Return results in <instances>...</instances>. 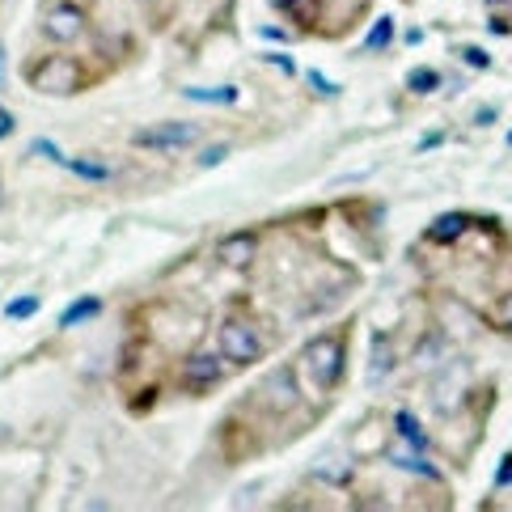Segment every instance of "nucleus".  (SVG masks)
<instances>
[{"label": "nucleus", "instance_id": "obj_18", "mask_svg": "<svg viewBox=\"0 0 512 512\" xmlns=\"http://www.w3.org/2000/svg\"><path fill=\"white\" fill-rule=\"evenodd\" d=\"M491 322H496L500 331H512V292H504V297L491 305Z\"/></svg>", "mask_w": 512, "mask_h": 512}, {"label": "nucleus", "instance_id": "obj_6", "mask_svg": "<svg viewBox=\"0 0 512 512\" xmlns=\"http://www.w3.org/2000/svg\"><path fill=\"white\" fill-rule=\"evenodd\" d=\"M85 26H89V17H85V9L81 5H68V0H60V5H51L47 13H43V22H39V30L47 34L51 43H77L81 34H85Z\"/></svg>", "mask_w": 512, "mask_h": 512}, {"label": "nucleus", "instance_id": "obj_12", "mask_svg": "<svg viewBox=\"0 0 512 512\" xmlns=\"http://www.w3.org/2000/svg\"><path fill=\"white\" fill-rule=\"evenodd\" d=\"M98 314H102V301L98 297H81V301H72L60 314V326H64V331H72V326H81V322L98 318Z\"/></svg>", "mask_w": 512, "mask_h": 512}, {"label": "nucleus", "instance_id": "obj_10", "mask_svg": "<svg viewBox=\"0 0 512 512\" xmlns=\"http://www.w3.org/2000/svg\"><path fill=\"white\" fill-rule=\"evenodd\" d=\"M64 170H72L81 182H98V187H102V182H115V170L106 166V161L89 157V153H85V157H68V161H64Z\"/></svg>", "mask_w": 512, "mask_h": 512}, {"label": "nucleus", "instance_id": "obj_3", "mask_svg": "<svg viewBox=\"0 0 512 512\" xmlns=\"http://www.w3.org/2000/svg\"><path fill=\"white\" fill-rule=\"evenodd\" d=\"M216 347H221V356L237 369H246V364H259L267 343L259 339V331L246 322V318H225L221 331H216Z\"/></svg>", "mask_w": 512, "mask_h": 512}, {"label": "nucleus", "instance_id": "obj_31", "mask_svg": "<svg viewBox=\"0 0 512 512\" xmlns=\"http://www.w3.org/2000/svg\"><path fill=\"white\" fill-rule=\"evenodd\" d=\"M508 144H512V132H508Z\"/></svg>", "mask_w": 512, "mask_h": 512}, {"label": "nucleus", "instance_id": "obj_25", "mask_svg": "<svg viewBox=\"0 0 512 512\" xmlns=\"http://www.w3.org/2000/svg\"><path fill=\"white\" fill-rule=\"evenodd\" d=\"M13 127H17L13 111H5V106H0V140H9V136H13Z\"/></svg>", "mask_w": 512, "mask_h": 512}, {"label": "nucleus", "instance_id": "obj_14", "mask_svg": "<svg viewBox=\"0 0 512 512\" xmlns=\"http://www.w3.org/2000/svg\"><path fill=\"white\" fill-rule=\"evenodd\" d=\"M407 89L411 94H436V89H441V72L436 68H411L407 72Z\"/></svg>", "mask_w": 512, "mask_h": 512}, {"label": "nucleus", "instance_id": "obj_2", "mask_svg": "<svg viewBox=\"0 0 512 512\" xmlns=\"http://www.w3.org/2000/svg\"><path fill=\"white\" fill-rule=\"evenodd\" d=\"M26 81L34 94H51V98H72L85 89V72L72 56H43L39 64L26 68Z\"/></svg>", "mask_w": 512, "mask_h": 512}, {"label": "nucleus", "instance_id": "obj_26", "mask_svg": "<svg viewBox=\"0 0 512 512\" xmlns=\"http://www.w3.org/2000/svg\"><path fill=\"white\" fill-rule=\"evenodd\" d=\"M276 9H284V13H292V17H301V9L309 5V0H271Z\"/></svg>", "mask_w": 512, "mask_h": 512}, {"label": "nucleus", "instance_id": "obj_29", "mask_svg": "<svg viewBox=\"0 0 512 512\" xmlns=\"http://www.w3.org/2000/svg\"><path fill=\"white\" fill-rule=\"evenodd\" d=\"M483 5H508V0H483Z\"/></svg>", "mask_w": 512, "mask_h": 512}, {"label": "nucleus", "instance_id": "obj_1", "mask_svg": "<svg viewBox=\"0 0 512 512\" xmlns=\"http://www.w3.org/2000/svg\"><path fill=\"white\" fill-rule=\"evenodd\" d=\"M305 377L314 381L318 394H331L339 381H343V369H347V343H343V331H331V335H318L314 343L305 347Z\"/></svg>", "mask_w": 512, "mask_h": 512}, {"label": "nucleus", "instance_id": "obj_9", "mask_svg": "<svg viewBox=\"0 0 512 512\" xmlns=\"http://www.w3.org/2000/svg\"><path fill=\"white\" fill-rule=\"evenodd\" d=\"M470 233V216H462V212H445V216H436V221L428 225V242H436V246H453V242H462V237Z\"/></svg>", "mask_w": 512, "mask_h": 512}, {"label": "nucleus", "instance_id": "obj_7", "mask_svg": "<svg viewBox=\"0 0 512 512\" xmlns=\"http://www.w3.org/2000/svg\"><path fill=\"white\" fill-rule=\"evenodd\" d=\"M428 449H419V445H411V441H402V436L394 432L390 436V441H386V457H390V462L398 466V470H411V474H424V479H441V470H436L432 462H428V457H424Z\"/></svg>", "mask_w": 512, "mask_h": 512}, {"label": "nucleus", "instance_id": "obj_17", "mask_svg": "<svg viewBox=\"0 0 512 512\" xmlns=\"http://www.w3.org/2000/svg\"><path fill=\"white\" fill-rule=\"evenodd\" d=\"M5 314H9L13 322H26V318H34V314H39V297H17V301H9Z\"/></svg>", "mask_w": 512, "mask_h": 512}, {"label": "nucleus", "instance_id": "obj_30", "mask_svg": "<svg viewBox=\"0 0 512 512\" xmlns=\"http://www.w3.org/2000/svg\"><path fill=\"white\" fill-rule=\"evenodd\" d=\"M0 204H5V187H0Z\"/></svg>", "mask_w": 512, "mask_h": 512}, {"label": "nucleus", "instance_id": "obj_24", "mask_svg": "<svg viewBox=\"0 0 512 512\" xmlns=\"http://www.w3.org/2000/svg\"><path fill=\"white\" fill-rule=\"evenodd\" d=\"M496 487H500V491L512 487V457H504V462H500V470H496Z\"/></svg>", "mask_w": 512, "mask_h": 512}, {"label": "nucleus", "instance_id": "obj_8", "mask_svg": "<svg viewBox=\"0 0 512 512\" xmlns=\"http://www.w3.org/2000/svg\"><path fill=\"white\" fill-rule=\"evenodd\" d=\"M259 254V237L254 233H229V237H221L216 242V263L221 267H250V259Z\"/></svg>", "mask_w": 512, "mask_h": 512}, {"label": "nucleus", "instance_id": "obj_15", "mask_svg": "<svg viewBox=\"0 0 512 512\" xmlns=\"http://www.w3.org/2000/svg\"><path fill=\"white\" fill-rule=\"evenodd\" d=\"M394 43V17H377V26L369 30V39H364V51H381Z\"/></svg>", "mask_w": 512, "mask_h": 512}, {"label": "nucleus", "instance_id": "obj_5", "mask_svg": "<svg viewBox=\"0 0 512 512\" xmlns=\"http://www.w3.org/2000/svg\"><path fill=\"white\" fill-rule=\"evenodd\" d=\"M225 356H216V352H195L182 360V369H178V386L182 390H191V394H204L212 386H221L225 381Z\"/></svg>", "mask_w": 512, "mask_h": 512}, {"label": "nucleus", "instance_id": "obj_27", "mask_svg": "<svg viewBox=\"0 0 512 512\" xmlns=\"http://www.w3.org/2000/svg\"><path fill=\"white\" fill-rule=\"evenodd\" d=\"M474 119H479V123H496V106H487V111H479Z\"/></svg>", "mask_w": 512, "mask_h": 512}, {"label": "nucleus", "instance_id": "obj_13", "mask_svg": "<svg viewBox=\"0 0 512 512\" xmlns=\"http://www.w3.org/2000/svg\"><path fill=\"white\" fill-rule=\"evenodd\" d=\"M394 428H398L402 441H411V445H419V449H428V432H424V424H419L411 411H398V415H394Z\"/></svg>", "mask_w": 512, "mask_h": 512}, {"label": "nucleus", "instance_id": "obj_28", "mask_svg": "<svg viewBox=\"0 0 512 512\" xmlns=\"http://www.w3.org/2000/svg\"><path fill=\"white\" fill-rule=\"evenodd\" d=\"M0 85H5V47H0Z\"/></svg>", "mask_w": 512, "mask_h": 512}, {"label": "nucleus", "instance_id": "obj_20", "mask_svg": "<svg viewBox=\"0 0 512 512\" xmlns=\"http://www.w3.org/2000/svg\"><path fill=\"white\" fill-rule=\"evenodd\" d=\"M30 153H34V157H47V161H56V166H64V161H68V157L56 149V144H51V140H43V136L30 144Z\"/></svg>", "mask_w": 512, "mask_h": 512}, {"label": "nucleus", "instance_id": "obj_22", "mask_svg": "<svg viewBox=\"0 0 512 512\" xmlns=\"http://www.w3.org/2000/svg\"><path fill=\"white\" fill-rule=\"evenodd\" d=\"M263 60H267V64H276V68H284V77H292V72H297V60L284 56V51H267Z\"/></svg>", "mask_w": 512, "mask_h": 512}, {"label": "nucleus", "instance_id": "obj_16", "mask_svg": "<svg viewBox=\"0 0 512 512\" xmlns=\"http://www.w3.org/2000/svg\"><path fill=\"white\" fill-rule=\"evenodd\" d=\"M381 373H386V377L394 373V347H390L386 339H377V347H373V373H369V377L381 381Z\"/></svg>", "mask_w": 512, "mask_h": 512}, {"label": "nucleus", "instance_id": "obj_23", "mask_svg": "<svg viewBox=\"0 0 512 512\" xmlns=\"http://www.w3.org/2000/svg\"><path fill=\"white\" fill-rule=\"evenodd\" d=\"M462 56H466L470 68H491V56H487L483 47H462Z\"/></svg>", "mask_w": 512, "mask_h": 512}, {"label": "nucleus", "instance_id": "obj_19", "mask_svg": "<svg viewBox=\"0 0 512 512\" xmlns=\"http://www.w3.org/2000/svg\"><path fill=\"white\" fill-rule=\"evenodd\" d=\"M305 81H309V85H314V89H318V94H322V98H339V85H335V81H326V77H322V72H318V68H309V72H305Z\"/></svg>", "mask_w": 512, "mask_h": 512}, {"label": "nucleus", "instance_id": "obj_11", "mask_svg": "<svg viewBox=\"0 0 512 512\" xmlns=\"http://www.w3.org/2000/svg\"><path fill=\"white\" fill-rule=\"evenodd\" d=\"M182 98L187 102H204V106H233L237 98V85H221V89H204V85H187L182 89Z\"/></svg>", "mask_w": 512, "mask_h": 512}, {"label": "nucleus", "instance_id": "obj_21", "mask_svg": "<svg viewBox=\"0 0 512 512\" xmlns=\"http://www.w3.org/2000/svg\"><path fill=\"white\" fill-rule=\"evenodd\" d=\"M225 157H229V144H208V149L199 153V166H204V170H212V166H221Z\"/></svg>", "mask_w": 512, "mask_h": 512}, {"label": "nucleus", "instance_id": "obj_4", "mask_svg": "<svg viewBox=\"0 0 512 512\" xmlns=\"http://www.w3.org/2000/svg\"><path fill=\"white\" fill-rule=\"evenodd\" d=\"M195 140H199V123H187V119H166V123L132 132V144L144 153H182V149H191Z\"/></svg>", "mask_w": 512, "mask_h": 512}]
</instances>
